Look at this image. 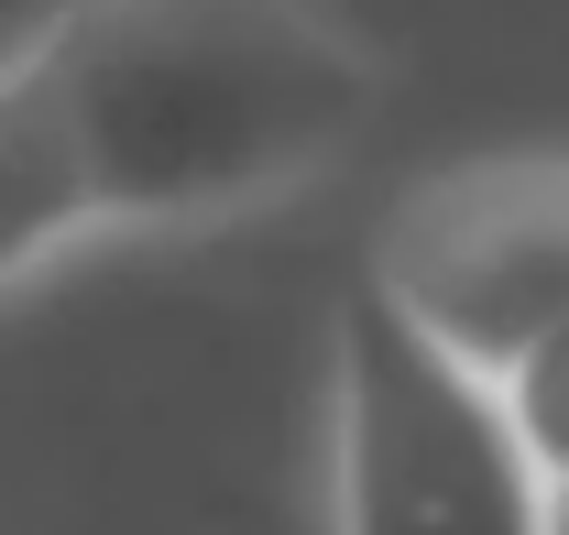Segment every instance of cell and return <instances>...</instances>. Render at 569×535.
Segmentation results:
<instances>
[{"label":"cell","mask_w":569,"mask_h":535,"mask_svg":"<svg viewBox=\"0 0 569 535\" xmlns=\"http://www.w3.org/2000/svg\"><path fill=\"white\" fill-rule=\"evenodd\" d=\"M110 219H209L361 132L372 67L307 0H67L33 44Z\"/></svg>","instance_id":"obj_1"},{"label":"cell","mask_w":569,"mask_h":535,"mask_svg":"<svg viewBox=\"0 0 569 535\" xmlns=\"http://www.w3.org/2000/svg\"><path fill=\"white\" fill-rule=\"evenodd\" d=\"M515 404L361 273L340 306V535H548Z\"/></svg>","instance_id":"obj_2"},{"label":"cell","mask_w":569,"mask_h":535,"mask_svg":"<svg viewBox=\"0 0 569 535\" xmlns=\"http://www.w3.org/2000/svg\"><path fill=\"white\" fill-rule=\"evenodd\" d=\"M372 284L471 372H526L569 329V164H449L383 219Z\"/></svg>","instance_id":"obj_3"},{"label":"cell","mask_w":569,"mask_h":535,"mask_svg":"<svg viewBox=\"0 0 569 535\" xmlns=\"http://www.w3.org/2000/svg\"><path fill=\"white\" fill-rule=\"evenodd\" d=\"M77 219H110L99 208V164L77 142L56 77L22 55L11 67V110H0V252H11V273H33Z\"/></svg>","instance_id":"obj_4"},{"label":"cell","mask_w":569,"mask_h":535,"mask_svg":"<svg viewBox=\"0 0 569 535\" xmlns=\"http://www.w3.org/2000/svg\"><path fill=\"white\" fill-rule=\"evenodd\" d=\"M503 404H515V437H526V460L548 470V492H569V329L526 361V372H503Z\"/></svg>","instance_id":"obj_5"},{"label":"cell","mask_w":569,"mask_h":535,"mask_svg":"<svg viewBox=\"0 0 569 535\" xmlns=\"http://www.w3.org/2000/svg\"><path fill=\"white\" fill-rule=\"evenodd\" d=\"M548 535H569V492H559V503H548Z\"/></svg>","instance_id":"obj_6"}]
</instances>
